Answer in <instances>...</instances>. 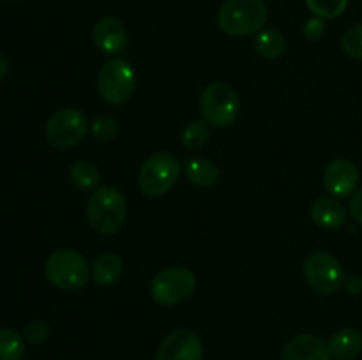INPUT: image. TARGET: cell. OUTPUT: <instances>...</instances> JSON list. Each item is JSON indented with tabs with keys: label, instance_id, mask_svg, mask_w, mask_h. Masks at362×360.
<instances>
[{
	"label": "cell",
	"instance_id": "cell-1",
	"mask_svg": "<svg viewBox=\"0 0 362 360\" xmlns=\"http://www.w3.org/2000/svg\"><path fill=\"white\" fill-rule=\"evenodd\" d=\"M127 217V203L117 187H98L87 205L88 224L99 235H113L124 226Z\"/></svg>",
	"mask_w": 362,
	"mask_h": 360
},
{
	"label": "cell",
	"instance_id": "cell-2",
	"mask_svg": "<svg viewBox=\"0 0 362 360\" xmlns=\"http://www.w3.org/2000/svg\"><path fill=\"white\" fill-rule=\"evenodd\" d=\"M267 14L264 0H225L219 7L218 25L225 34L243 37L262 30Z\"/></svg>",
	"mask_w": 362,
	"mask_h": 360
},
{
	"label": "cell",
	"instance_id": "cell-3",
	"mask_svg": "<svg viewBox=\"0 0 362 360\" xmlns=\"http://www.w3.org/2000/svg\"><path fill=\"white\" fill-rule=\"evenodd\" d=\"M45 275L55 288L74 292L87 284L90 267L83 254L74 249H59L48 256Z\"/></svg>",
	"mask_w": 362,
	"mask_h": 360
},
{
	"label": "cell",
	"instance_id": "cell-4",
	"mask_svg": "<svg viewBox=\"0 0 362 360\" xmlns=\"http://www.w3.org/2000/svg\"><path fill=\"white\" fill-rule=\"evenodd\" d=\"M180 162L175 155L168 152H158L151 155L138 173V186L140 191L148 198L165 196L179 180Z\"/></svg>",
	"mask_w": 362,
	"mask_h": 360
},
{
	"label": "cell",
	"instance_id": "cell-5",
	"mask_svg": "<svg viewBox=\"0 0 362 360\" xmlns=\"http://www.w3.org/2000/svg\"><path fill=\"white\" fill-rule=\"evenodd\" d=\"M200 109L209 126L228 127L239 116V95L232 85L225 83V81H214L202 94Z\"/></svg>",
	"mask_w": 362,
	"mask_h": 360
},
{
	"label": "cell",
	"instance_id": "cell-6",
	"mask_svg": "<svg viewBox=\"0 0 362 360\" xmlns=\"http://www.w3.org/2000/svg\"><path fill=\"white\" fill-rule=\"evenodd\" d=\"M99 95L108 104L119 106L129 101L136 90V74L131 64L124 59H112L98 74Z\"/></svg>",
	"mask_w": 362,
	"mask_h": 360
},
{
	"label": "cell",
	"instance_id": "cell-7",
	"mask_svg": "<svg viewBox=\"0 0 362 360\" xmlns=\"http://www.w3.org/2000/svg\"><path fill=\"white\" fill-rule=\"evenodd\" d=\"M87 116L76 108H62L53 113L45 127V136L48 143L57 150H67L81 143L87 134Z\"/></svg>",
	"mask_w": 362,
	"mask_h": 360
},
{
	"label": "cell",
	"instance_id": "cell-8",
	"mask_svg": "<svg viewBox=\"0 0 362 360\" xmlns=\"http://www.w3.org/2000/svg\"><path fill=\"white\" fill-rule=\"evenodd\" d=\"M197 288V277L186 267L161 270L151 282V295L159 306L173 307L189 299Z\"/></svg>",
	"mask_w": 362,
	"mask_h": 360
},
{
	"label": "cell",
	"instance_id": "cell-9",
	"mask_svg": "<svg viewBox=\"0 0 362 360\" xmlns=\"http://www.w3.org/2000/svg\"><path fill=\"white\" fill-rule=\"evenodd\" d=\"M306 282L322 295H332L345 286V270L338 258L325 251H315L304 261Z\"/></svg>",
	"mask_w": 362,
	"mask_h": 360
},
{
	"label": "cell",
	"instance_id": "cell-10",
	"mask_svg": "<svg viewBox=\"0 0 362 360\" xmlns=\"http://www.w3.org/2000/svg\"><path fill=\"white\" fill-rule=\"evenodd\" d=\"M156 360H204V346L191 328H175L163 339Z\"/></svg>",
	"mask_w": 362,
	"mask_h": 360
},
{
	"label": "cell",
	"instance_id": "cell-11",
	"mask_svg": "<svg viewBox=\"0 0 362 360\" xmlns=\"http://www.w3.org/2000/svg\"><path fill=\"white\" fill-rule=\"evenodd\" d=\"M325 191L334 198H349L359 184V169L349 159H334L324 169Z\"/></svg>",
	"mask_w": 362,
	"mask_h": 360
},
{
	"label": "cell",
	"instance_id": "cell-12",
	"mask_svg": "<svg viewBox=\"0 0 362 360\" xmlns=\"http://www.w3.org/2000/svg\"><path fill=\"white\" fill-rule=\"evenodd\" d=\"M95 48L105 55H119L127 44V32L122 21L113 16L101 18L92 32Z\"/></svg>",
	"mask_w": 362,
	"mask_h": 360
},
{
	"label": "cell",
	"instance_id": "cell-13",
	"mask_svg": "<svg viewBox=\"0 0 362 360\" xmlns=\"http://www.w3.org/2000/svg\"><path fill=\"white\" fill-rule=\"evenodd\" d=\"M327 342L313 334H300L285 346L281 360H331Z\"/></svg>",
	"mask_w": 362,
	"mask_h": 360
},
{
	"label": "cell",
	"instance_id": "cell-14",
	"mask_svg": "<svg viewBox=\"0 0 362 360\" xmlns=\"http://www.w3.org/2000/svg\"><path fill=\"white\" fill-rule=\"evenodd\" d=\"M310 214L315 224L325 229H338L346 222L345 207L334 196H322L315 200Z\"/></svg>",
	"mask_w": 362,
	"mask_h": 360
},
{
	"label": "cell",
	"instance_id": "cell-15",
	"mask_svg": "<svg viewBox=\"0 0 362 360\" xmlns=\"http://www.w3.org/2000/svg\"><path fill=\"white\" fill-rule=\"evenodd\" d=\"M327 348L332 359L354 360L362 353V334L356 328H341L332 334Z\"/></svg>",
	"mask_w": 362,
	"mask_h": 360
},
{
	"label": "cell",
	"instance_id": "cell-16",
	"mask_svg": "<svg viewBox=\"0 0 362 360\" xmlns=\"http://www.w3.org/2000/svg\"><path fill=\"white\" fill-rule=\"evenodd\" d=\"M124 263L120 256L113 253H103L94 260L90 268L92 281L98 286H110L117 282L122 275Z\"/></svg>",
	"mask_w": 362,
	"mask_h": 360
},
{
	"label": "cell",
	"instance_id": "cell-17",
	"mask_svg": "<svg viewBox=\"0 0 362 360\" xmlns=\"http://www.w3.org/2000/svg\"><path fill=\"white\" fill-rule=\"evenodd\" d=\"M184 173L187 180L198 187H211L218 182L219 169L211 159L207 157H189L184 162Z\"/></svg>",
	"mask_w": 362,
	"mask_h": 360
},
{
	"label": "cell",
	"instance_id": "cell-18",
	"mask_svg": "<svg viewBox=\"0 0 362 360\" xmlns=\"http://www.w3.org/2000/svg\"><path fill=\"white\" fill-rule=\"evenodd\" d=\"M255 48L264 59H279L286 49V39L278 28H265L255 39Z\"/></svg>",
	"mask_w": 362,
	"mask_h": 360
},
{
	"label": "cell",
	"instance_id": "cell-19",
	"mask_svg": "<svg viewBox=\"0 0 362 360\" xmlns=\"http://www.w3.org/2000/svg\"><path fill=\"white\" fill-rule=\"evenodd\" d=\"M101 173L90 161H74L69 168V180L76 189L92 191L98 187Z\"/></svg>",
	"mask_w": 362,
	"mask_h": 360
},
{
	"label": "cell",
	"instance_id": "cell-20",
	"mask_svg": "<svg viewBox=\"0 0 362 360\" xmlns=\"http://www.w3.org/2000/svg\"><path fill=\"white\" fill-rule=\"evenodd\" d=\"M209 138H211V127L205 120H193L187 124L180 134V141L189 150H200L207 145Z\"/></svg>",
	"mask_w": 362,
	"mask_h": 360
},
{
	"label": "cell",
	"instance_id": "cell-21",
	"mask_svg": "<svg viewBox=\"0 0 362 360\" xmlns=\"http://www.w3.org/2000/svg\"><path fill=\"white\" fill-rule=\"evenodd\" d=\"M25 339L13 328H0V360H21Z\"/></svg>",
	"mask_w": 362,
	"mask_h": 360
},
{
	"label": "cell",
	"instance_id": "cell-22",
	"mask_svg": "<svg viewBox=\"0 0 362 360\" xmlns=\"http://www.w3.org/2000/svg\"><path fill=\"white\" fill-rule=\"evenodd\" d=\"M311 13L324 20H334L341 16L349 7V0H306Z\"/></svg>",
	"mask_w": 362,
	"mask_h": 360
},
{
	"label": "cell",
	"instance_id": "cell-23",
	"mask_svg": "<svg viewBox=\"0 0 362 360\" xmlns=\"http://www.w3.org/2000/svg\"><path fill=\"white\" fill-rule=\"evenodd\" d=\"M88 131H90L92 138H95L98 141H110L119 133V124L112 116H98L92 120Z\"/></svg>",
	"mask_w": 362,
	"mask_h": 360
},
{
	"label": "cell",
	"instance_id": "cell-24",
	"mask_svg": "<svg viewBox=\"0 0 362 360\" xmlns=\"http://www.w3.org/2000/svg\"><path fill=\"white\" fill-rule=\"evenodd\" d=\"M343 52L356 60H362V23L354 25L341 39Z\"/></svg>",
	"mask_w": 362,
	"mask_h": 360
},
{
	"label": "cell",
	"instance_id": "cell-25",
	"mask_svg": "<svg viewBox=\"0 0 362 360\" xmlns=\"http://www.w3.org/2000/svg\"><path fill=\"white\" fill-rule=\"evenodd\" d=\"M49 335V325L42 320H34L30 323L25 325L23 328V339L28 344H39V342L46 341Z\"/></svg>",
	"mask_w": 362,
	"mask_h": 360
},
{
	"label": "cell",
	"instance_id": "cell-26",
	"mask_svg": "<svg viewBox=\"0 0 362 360\" xmlns=\"http://www.w3.org/2000/svg\"><path fill=\"white\" fill-rule=\"evenodd\" d=\"M325 32V23H324V18H311L304 23V35L311 41H317V39L322 37V34Z\"/></svg>",
	"mask_w": 362,
	"mask_h": 360
},
{
	"label": "cell",
	"instance_id": "cell-27",
	"mask_svg": "<svg viewBox=\"0 0 362 360\" xmlns=\"http://www.w3.org/2000/svg\"><path fill=\"white\" fill-rule=\"evenodd\" d=\"M349 208H350V214H352V217L356 219L359 224H362V187L359 191H356V193H354Z\"/></svg>",
	"mask_w": 362,
	"mask_h": 360
},
{
	"label": "cell",
	"instance_id": "cell-28",
	"mask_svg": "<svg viewBox=\"0 0 362 360\" xmlns=\"http://www.w3.org/2000/svg\"><path fill=\"white\" fill-rule=\"evenodd\" d=\"M345 288L349 289L350 295H361L362 277H359V275H349V277L345 279Z\"/></svg>",
	"mask_w": 362,
	"mask_h": 360
},
{
	"label": "cell",
	"instance_id": "cell-29",
	"mask_svg": "<svg viewBox=\"0 0 362 360\" xmlns=\"http://www.w3.org/2000/svg\"><path fill=\"white\" fill-rule=\"evenodd\" d=\"M7 73H9V62H7L6 56L0 53V80H2Z\"/></svg>",
	"mask_w": 362,
	"mask_h": 360
}]
</instances>
